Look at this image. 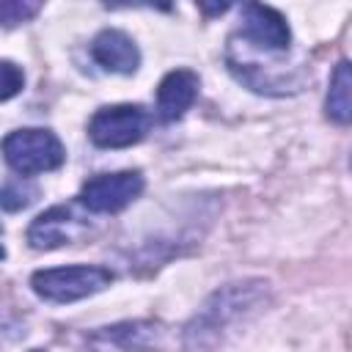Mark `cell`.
I'll return each instance as SVG.
<instances>
[{
	"label": "cell",
	"mask_w": 352,
	"mask_h": 352,
	"mask_svg": "<svg viewBox=\"0 0 352 352\" xmlns=\"http://www.w3.org/2000/svg\"><path fill=\"white\" fill-rule=\"evenodd\" d=\"M264 300H267V283L261 280H239L217 289L184 327L182 336L184 352H217L226 327L236 322L242 314L258 308Z\"/></svg>",
	"instance_id": "6da1fadb"
},
{
	"label": "cell",
	"mask_w": 352,
	"mask_h": 352,
	"mask_svg": "<svg viewBox=\"0 0 352 352\" xmlns=\"http://www.w3.org/2000/svg\"><path fill=\"white\" fill-rule=\"evenodd\" d=\"M3 157L14 173L36 176V173L60 168L66 160V151L55 132L38 129V126H25V129H14L3 138Z\"/></svg>",
	"instance_id": "7a4b0ae2"
},
{
	"label": "cell",
	"mask_w": 352,
	"mask_h": 352,
	"mask_svg": "<svg viewBox=\"0 0 352 352\" xmlns=\"http://www.w3.org/2000/svg\"><path fill=\"white\" fill-rule=\"evenodd\" d=\"M113 283V272L99 264H69L38 270L30 278L33 292L47 302H74L91 297Z\"/></svg>",
	"instance_id": "3957f363"
},
{
	"label": "cell",
	"mask_w": 352,
	"mask_h": 352,
	"mask_svg": "<svg viewBox=\"0 0 352 352\" xmlns=\"http://www.w3.org/2000/svg\"><path fill=\"white\" fill-rule=\"evenodd\" d=\"M151 113L143 104H110L99 107L88 121V138L99 148H126L146 138Z\"/></svg>",
	"instance_id": "277c9868"
},
{
	"label": "cell",
	"mask_w": 352,
	"mask_h": 352,
	"mask_svg": "<svg viewBox=\"0 0 352 352\" xmlns=\"http://www.w3.org/2000/svg\"><path fill=\"white\" fill-rule=\"evenodd\" d=\"M146 182L140 170H118V173H99L91 176L82 187L77 201L94 212V214H113L126 209L140 192H143Z\"/></svg>",
	"instance_id": "5b68a950"
},
{
	"label": "cell",
	"mask_w": 352,
	"mask_h": 352,
	"mask_svg": "<svg viewBox=\"0 0 352 352\" xmlns=\"http://www.w3.org/2000/svg\"><path fill=\"white\" fill-rule=\"evenodd\" d=\"M236 36H242L248 47L261 52H286L292 44V30L286 25V16L272 6H261V3L242 6Z\"/></svg>",
	"instance_id": "8992f818"
},
{
	"label": "cell",
	"mask_w": 352,
	"mask_h": 352,
	"mask_svg": "<svg viewBox=\"0 0 352 352\" xmlns=\"http://www.w3.org/2000/svg\"><path fill=\"white\" fill-rule=\"evenodd\" d=\"M165 330L160 322L138 319V322H118L113 327H99L85 336L91 352H154L160 349Z\"/></svg>",
	"instance_id": "52a82bcc"
},
{
	"label": "cell",
	"mask_w": 352,
	"mask_h": 352,
	"mask_svg": "<svg viewBox=\"0 0 352 352\" xmlns=\"http://www.w3.org/2000/svg\"><path fill=\"white\" fill-rule=\"evenodd\" d=\"M85 231H88V220L80 217L74 206H52L30 223L28 242L33 250H55L77 242Z\"/></svg>",
	"instance_id": "ba28073f"
},
{
	"label": "cell",
	"mask_w": 352,
	"mask_h": 352,
	"mask_svg": "<svg viewBox=\"0 0 352 352\" xmlns=\"http://www.w3.org/2000/svg\"><path fill=\"white\" fill-rule=\"evenodd\" d=\"M201 80L192 69H173L157 85V116L160 121L170 124L179 121L195 102Z\"/></svg>",
	"instance_id": "9c48e42d"
},
{
	"label": "cell",
	"mask_w": 352,
	"mask_h": 352,
	"mask_svg": "<svg viewBox=\"0 0 352 352\" xmlns=\"http://www.w3.org/2000/svg\"><path fill=\"white\" fill-rule=\"evenodd\" d=\"M91 58L104 69L116 74H135L140 66V50L124 30L107 28L91 41Z\"/></svg>",
	"instance_id": "30bf717a"
},
{
	"label": "cell",
	"mask_w": 352,
	"mask_h": 352,
	"mask_svg": "<svg viewBox=\"0 0 352 352\" xmlns=\"http://www.w3.org/2000/svg\"><path fill=\"white\" fill-rule=\"evenodd\" d=\"M324 113L336 124H352V60H341L333 69Z\"/></svg>",
	"instance_id": "8fae6325"
},
{
	"label": "cell",
	"mask_w": 352,
	"mask_h": 352,
	"mask_svg": "<svg viewBox=\"0 0 352 352\" xmlns=\"http://www.w3.org/2000/svg\"><path fill=\"white\" fill-rule=\"evenodd\" d=\"M36 195H38V190L28 182V179H22V176H8L6 179V184H3V209L6 212H16V209H25L28 204H33L36 201Z\"/></svg>",
	"instance_id": "7c38bea8"
},
{
	"label": "cell",
	"mask_w": 352,
	"mask_h": 352,
	"mask_svg": "<svg viewBox=\"0 0 352 352\" xmlns=\"http://www.w3.org/2000/svg\"><path fill=\"white\" fill-rule=\"evenodd\" d=\"M41 11V3H28V0H6L0 6V19H3V28H14L30 16H36Z\"/></svg>",
	"instance_id": "4fadbf2b"
},
{
	"label": "cell",
	"mask_w": 352,
	"mask_h": 352,
	"mask_svg": "<svg viewBox=\"0 0 352 352\" xmlns=\"http://www.w3.org/2000/svg\"><path fill=\"white\" fill-rule=\"evenodd\" d=\"M0 72H3V102H8L14 94H19L22 91V85H25V74H22V69H16L11 60H3L0 63Z\"/></svg>",
	"instance_id": "5bb4252c"
},
{
	"label": "cell",
	"mask_w": 352,
	"mask_h": 352,
	"mask_svg": "<svg viewBox=\"0 0 352 352\" xmlns=\"http://www.w3.org/2000/svg\"><path fill=\"white\" fill-rule=\"evenodd\" d=\"M30 352H41V349H30Z\"/></svg>",
	"instance_id": "9a60e30c"
},
{
	"label": "cell",
	"mask_w": 352,
	"mask_h": 352,
	"mask_svg": "<svg viewBox=\"0 0 352 352\" xmlns=\"http://www.w3.org/2000/svg\"><path fill=\"white\" fill-rule=\"evenodd\" d=\"M349 168H352V157H349Z\"/></svg>",
	"instance_id": "2e32d148"
}]
</instances>
